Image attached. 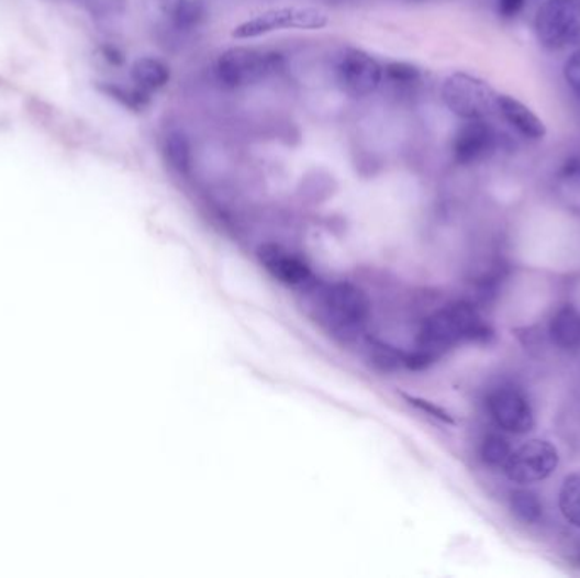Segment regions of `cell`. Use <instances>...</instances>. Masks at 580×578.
<instances>
[{
    "label": "cell",
    "instance_id": "obj_20",
    "mask_svg": "<svg viewBox=\"0 0 580 578\" xmlns=\"http://www.w3.org/2000/svg\"><path fill=\"white\" fill-rule=\"evenodd\" d=\"M99 89L105 96L123 104L124 108L131 109V111H143L149 104V101H152V93L145 92V90L138 89L136 86H134V89H126V87L105 82L101 84Z\"/></svg>",
    "mask_w": 580,
    "mask_h": 578
},
{
    "label": "cell",
    "instance_id": "obj_9",
    "mask_svg": "<svg viewBox=\"0 0 580 578\" xmlns=\"http://www.w3.org/2000/svg\"><path fill=\"white\" fill-rule=\"evenodd\" d=\"M336 74L343 92L355 99L370 96L382 82V67L369 53L358 48L345 49L336 67Z\"/></svg>",
    "mask_w": 580,
    "mask_h": 578
},
{
    "label": "cell",
    "instance_id": "obj_18",
    "mask_svg": "<svg viewBox=\"0 0 580 578\" xmlns=\"http://www.w3.org/2000/svg\"><path fill=\"white\" fill-rule=\"evenodd\" d=\"M165 156L174 170L179 171L180 175L189 174L192 168V148H190L186 134L179 131L168 134L167 142H165Z\"/></svg>",
    "mask_w": 580,
    "mask_h": 578
},
{
    "label": "cell",
    "instance_id": "obj_8",
    "mask_svg": "<svg viewBox=\"0 0 580 578\" xmlns=\"http://www.w3.org/2000/svg\"><path fill=\"white\" fill-rule=\"evenodd\" d=\"M486 409L502 433L526 434L535 427L532 402L520 387L502 384L486 397Z\"/></svg>",
    "mask_w": 580,
    "mask_h": 578
},
{
    "label": "cell",
    "instance_id": "obj_6",
    "mask_svg": "<svg viewBox=\"0 0 580 578\" xmlns=\"http://www.w3.org/2000/svg\"><path fill=\"white\" fill-rule=\"evenodd\" d=\"M330 24L326 12L316 8H277L268 9L231 31L236 40H254L265 34L283 30H323Z\"/></svg>",
    "mask_w": 580,
    "mask_h": 578
},
{
    "label": "cell",
    "instance_id": "obj_1",
    "mask_svg": "<svg viewBox=\"0 0 580 578\" xmlns=\"http://www.w3.org/2000/svg\"><path fill=\"white\" fill-rule=\"evenodd\" d=\"M494 337L491 324L472 302L458 301L439 308L424 319L413 352L405 353V367L423 370L467 343L486 345Z\"/></svg>",
    "mask_w": 580,
    "mask_h": 578
},
{
    "label": "cell",
    "instance_id": "obj_13",
    "mask_svg": "<svg viewBox=\"0 0 580 578\" xmlns=\"http://www.w3.org/2000/svg\"><path fill=\"white\" fill-rule=\"evenodd\" d=\"M548 336L564 352L580 349V311L576 305H564L551 315Z\"/></svg>",
    "mask_w": 580,
    "mask_h": 578
},
{
    "label": "cell",
    "instance_id": "obj_11",
    "mask_svg": "<svg viewBox=\"0 0 580 578\" xmlns=\"http://www.w3.org/2000/svg\"><path fill=\"white\" fill-rule=\"evenodd\" d=\"M258 258L265 270L279 282L290 287H305L313 282V271L301 256L290 253L276 243H267L258 249Z\"/></svg>",
    "mask_w": 580,
    "mask_h": 578
},
{
    "label": "cell",
    "instance_id": "obj_12",
    "mask_svg": "<svg viewBox=\"0 0 580 578\" xmlns=\"http://www.w3.org/2000/svg\"><path fill=\"white\" fill-rule=\"evenodd\" d=\"M498 112L521 136L535 140V142L547 136V127H545L544 121L514 97L499 96Z\"/></svg>",
    "mask_w": 580,
    "mask_h": 578
},
{
    "label": "cell",
    "instance_id": "obj_19",
    "mask_svg": "<svg viewBox=\"0 0 580 578\" xmlns=\"http://www.w3.org/2000/svg\"><path fill=\"white\" fill-rule=\"evenodd\" d=\"M511 452L513 448H511L510 440L504 434L491 433L482 440L480 460L491 468H504Z\"/></svg>",
    "mask_w": 580,
    "mask_h": 578
},
{
    "label": "cell",
    "instance_id": "obj_24",
    "mask_svg": "<svg viewBox=\"0 0 580 578\" xmlns=\"http://www.w3.org/2000/svg\"><path fill=\"white\" fill-rule=\"evenodd\" d=\"M104 53H105V58H108L109 62H111V64H114V65L123 64L124 62L123 55H121V53L118 52V49L112 48V46H105Z\"/></svg>",
    "mask_w": 580,
    "mask_h": 578
},
{
    "label": "cell",
    "instance_id": "obj_14",
    "mask_svg": "<svg viewBox=\"0 0 580 578\" xmlns=\"http://www.w3.org/2000/svg\"><path fill=\"white\" fill-rule=\"evenodd\" d=\"M134 86L145 92H157L164 89L170 80V68L157 58H138L131 68Z\"/></svg>",
    "mask_w": 580,
    "mask_h": 578
},
{
    "label": "cell",
    "instance_id": "obj_23",
    "mask_svg": "<svg viewBox=\"0 0 580 578\" xmlns=\"http://www.w3.org/2000/svg\"><path fill=\"white\" fill-rule=\"evenodd\" d=\"M526 0H498V11L502 19H514L523 8Z\"/></svg>",
    "mask_w": 580,
    "mask_h": 578
},
{
    "label": "cell",
    "instance_id": "obj_21",
    "mask_svg": "<svg viewBox=\"0 0 580 578\" xmlns=\"http://www.w3.org/2000/svg\"><path fill=\"white\" fill-rule=\"evenodd\" d=\"M386 75L389 80L395 84H414L420 80L421 70L414 65L404 64V62H392L387 65Z\"/></svg>",
    "mask_w": 580,
    "mask_h": 578
},
{
    "label": "cell",
    "instance_id": "obj_15",
    "mask_svg": "<svg viewBox=\"0 0 580 578\" xmlns=\"http://www.w3.org/2000/svg\"><path fill=\"white\" fill-rule=\"evenodd\" d=\"M157 4L179 30L198 27L204 19L205 9L201 0H157Z\"/></svg>",
    "mask_w": 580,
    "mask_h": 578
},
{
    "label": "cell",
    "instance_id": "obj_7",
    "mask_svg": "<svg viewBox=\"0 0 580 578\" xmlns=\"http://www.w3.org/2000/svg\"><path fill=\"white\" fill-rule=\"evenodd\" d=\"M560 464V455L547 440H528L511 452L504 474L516 486L526 487L544 482L555 474Z\"/></svg>",
    "mask_w": 580,
    "mask_h": 578
},
{
    "label": "cell",
    "instance_id": "obj_2",
    "mask_svg": "<svg viewBox=\"0 0 580 578\" xmlns=\"http://www.w3.org/2000/svg\"><path fill=\"white\" fill-rule=\"evenodd\" d=\"M305 311L327 334L350 343L369 323L370 301L350 282H311L305 286Z\"/></svg>",
    "mask_w": 580,
    "mask_h": 578
},
{
    "label": "cell",
    "instance_id": "obj_5",
    "mask_svg": "<svg viewBox=\"0 0 580 578\" xmlns=\"http://www.w3.org/2000/svg\"><path fill=\"white\" fill-rule=\"evenodd\" d=\"M536 37L550 52H560L580 40V0H547L536 12Z\"/></svg>",
    "mask_w": 580,
    "mask_h": 578
},
{
    "label": "cell",
    "instance_id": "obj_4",
    "mask_svg": "<svg viewBox=\"0 0 580 578\" xmlns=\"http://www.w3.org/2000/svg\"><path fill=\"white\" fill-rule=\"evenodd\" d=\"M282 64L283 58L279 53L231 48L217 59V78L227 89H242L260 82L268 75L279 70Z\"/></svg>",
    "mask_w": 580,
    "mask_h": 578
},
{
    "label": "cell",
    "instance_id": "obj_16",
    "mask_svg": "<svg viewBox=\"0 0 580 578\" xmlns=\"http://www.w3.org/2000/svg\"><path fill=\"white\" fill-rule=\"evenodd\" d=\"M510 509L520 523L535 526L544 518V502L533 490L516 489L510 496Z\"/></svg>",
    "mask_w": 580,
    "mask_h": 578
},
{
    "label": "cell",
    "instance_id": "obj_10",
    "mask_svg": "<svg viewBox=\"0 0 580 578\" xmlns=\"http://www.w3.org/2000/svg\"><path fill=\"white\" fill-rule=\"evenodd\" d=\"M495 148V133L486 119L479 121H467L460 130L455 133L451 143V153L458 165L469 167L488 158Z\"/></svg>",
    "mask_w": 580,
    "mask_h": 578
},
{
    "label": "cell",
    "instance_id": "obj_3",
    "mask_svg": "<svg viewBox=\"0 0 580 578\" xmlns=\"http://www.w3.org/2000/svg\"><path fill=\"white\" fill-rule=\"evenodd\" d=\"M443 102L464 121H479L498 112L499 93L482 78L457 71L443 82Z\"/></svg>",
    "mask_w": 580,
    "mask_h": 578
},
{
    "label": "cell",
    "instance_id": "obj_22",
    "mask_svg": "<svg viewBox=\"0 0 580 578\" xmlns=\"http://www.w3.org/2000/svg\"><path fill=\"white\" fill-rule=\"evenodd\" d=\"M564 77L570 89L580 96V49L572 53L564 65Z\"/></svg>",
    "mask_w": 580,
    "mask_h": 578
},
{
    "label": "cell",
    "instance_id": "obj_17",
    "mask_svg": "<svg viewBox=\"0 0 580 578\" xmlns=\"http://www.w3.org/2000/svg\"><path fill=\"white\" fill-rule=\"evenodd\" d=\"M558 509L567 523L580 530V474L569 475L564 480L558 492Z\"/></svg>",
    "mask_w": 580,
    "mask_h": 578
}]
</instances>
